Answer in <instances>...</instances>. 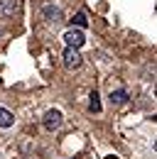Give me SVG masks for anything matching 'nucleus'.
I'll return each instance as SVG.
<instances>
[{"label": "nucleus", "instance_id": "nucleus-1", "mask_svg": "<svg viewBox=\"0 0 157 159\" xmlns=\"http://www.w3.org/2000/svg\"><path fill=\"white\" fill-rule=\"evenodd\" d=\"M61 122H64V118H61V113H59V110H47V113H44V120H42L44 130H49V132L59 130V127H61Z\"/></svg>", "mask_w": 157, "mask_h": 159}, {"label": "nucleus", "instance_id": "nucleus-2", "mask_svg": "<svg viewBox=\"0 0 157 159\" xmlns=\"http://www.w3.org/2000/svg\"><path fill=\"white\" fill-rule=\"evenodd\" d=\"M64 42H66V47H74V49H78V47H83V44H86V37H83V32H81V30H74V27H71V30H66V32H64Z\"/></svg>", "mask_w": 157, "mask_h": 159}, {"label": "nucleus", "instance_id": "nucleus-3", "mask_svg": "<svg viewBox=\"0 0 157 159\" xmlns=\"http://www.w3.org/2000/svg\"><path fill=\"white\" fill-rule=\"evenodd\" d=\"M81 61H83V57L78 54V49L66 47V52H64V64H66V69H78Z\"/></svg>", "mask_w": 157, "mask_h": 159}, {"label": "nucleus", "instance_id": "nucleus-4", "mask_svg": "<svg viewBox=\"0 0 157 159\" xmlns=\"http://www.w3.org/2000/svg\"><path fill=\"white\" fill-rule=\"evenodd\" d=\"M17 12V0H0V17H12Z\"/></svg>", "mask_w": 157, "mask_h": 159}, {"label": "nucleus", "instance_id": "nucleus-5", "mask_svg": "<svg viewBox=\"0 0 157 159\" xmlns=\"http://www.w3.org/2000/svg\"><path fill=\"white\" fill-rule=\"evenodd\" d=\"M15 125V115L7 108H0V127H12Z\"/></svg>", "mask_w": 157, "mask_h": 159}, {"label": "nucleus", "instance_id": "nucleus-6", "mask_svg": "<svg viewBox=\"0 0 157 159\" xmlns=\"http://www.w3.org/2000/svg\"><path fill=\"white\" fill-rule=\"evenodd\" d=\"M44 17L57 25V22H61V10H59V7H52V5H47V7H44Z\"/></svg>", "mask_w": 157, "mask_h": 159}, {"label": "nucleus", "instance_id": "nucleus-7", "mask_svg": "<svg viewBox=\"0 0 157 159\" xmlns=\"http://www.w3.org/2000/svg\"><path fill=\"white\" fill-rule=\"evenodd\" d=\"M125 100H128V93H125L123 88H118V91H111V103L120 105V103H125Z\"/></svg>", "mask_w": 157, "mask_h": 159}, {"label": "nucleus", "instance_id": "nucleus-8", "mask_svg": "<svg viewBox=\"0 0 157 159\" xmlns=\"http://www.w3.org/2000/svg\"><path fill=\"white\" fill-rule=\"evenodd\" d=\"M88 110H91V113H101V100H98V93H96V91L91 93V100H88Z\"/></svg>", "mask_w": 157, "mask_h": 159}, {"label": "nucleus", "instance_id": "nucleus-9", "mask_svg": "<svg viewBox=\"0 0 157 159\" xmlns=\"http://www.w3.org/2000/svg\"><path fill=\"white\" fill-rule=\"evenodd\" d=\"M71 22H74L76 27H86V25H88V20H86V12H76Z\"/></svg>", "mask_w": 157, "mask_h": 159}, {"label": "nucleus", "instance_id": "nucleus-10", "mask_svg": "<svg viewBox=\"0 0 157 159\" xmlns=\"http://www.w3.org/2000/svg\"><path fill=\"white\" fill-rule=\"evenodd\" d=\"M103 159H118V157H116V154H108V157H103Z\"/></svg>", "mask_w": 157, "mask_h": 159}]
</instances>
